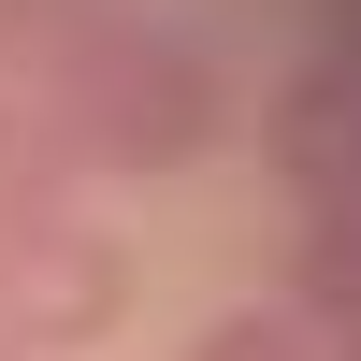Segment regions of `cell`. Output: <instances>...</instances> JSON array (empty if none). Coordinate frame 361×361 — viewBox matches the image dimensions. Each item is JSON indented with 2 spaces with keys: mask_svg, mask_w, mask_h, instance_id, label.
I'll return each mask as SVG.
<instances>
[{
  "mask_svg": "<svg viewBox=\"0 0 361 361\" xmlns=\"http://www.w3.org/2000/svg\"><path fill=\"white\" fill-rule=\"evenodd\" d=\"M0 102H29L73 173H188L217 159L231 87L145 0H0Z\"/></svg>",
  "mask_w": 361,
  "mask_h": 361,
  "instance_id": "6da1fadb",
  "label": "cell"
},
{
  "mask_svg": "<svg viewBox=\"0 0 361 361\" xmlns=\"http://www.w3.org/2000/svg\"><path fill=\"white\" fill-rule=\"evenodd\" d=\"M116 318H130V246H116L102 217H44L0 246V347L15 361H73L102 347Z\"/></svg>",
  "mask_w": 361,
  "mask_h": 361,
  "instance_id": "7a4b0ae2",
  "label": "cell"
},
{
  "mask_svg": "<svg viewBox=\"0 0 361 361\" xmlns=\"http://www.w3.org/2000/svg\"><path fill=\"white\" fill-rule=\"evenodd\" d=\"M260 145H275V173L304 202H347L361 188V58H304L275 87V116H260Z\"/></svg>",
  "mask_w": 361,
  "mask_h": 361,
  "instance_id": "3957f363",
  "label": "cell"
},
{
  "mask_svg": "<svg viewBox=\"0 0 361 361\" xmlns=\"http://www.w3.org/2000/svg\"><path fill=\"white\" fill-rule=\"evenodd\" d=\"M289 333L361 361V188L347 202H304V231H289Z\"/></svg>",
  "mask_w": 361,
  "mask_h": 361,
  "instance_id": "277c9868",
  "label": "cell"
},
{
  "mask_svg": "<svg viewBox=\"0 0 361 361\" xmlns=\"http://www.w3.org/2000/svg\"><path fill=\"white\" fill-rule=\"evenodd\" d=\"M73 188H87L73 145H58L29 102H0V246H15V231H44V217H73Z\"/></svg>",
  "mask_w": 361,
  "mask_h": 361,
  "instance_id": "5b68a950",
  "label": "cell"
},
{
  "mask_svg": "<svg viewBox=\"0 0 361 361\" xmlns=\"http://www.w3.org/2000/svg\"><path fill=\"white\" fill-rule=\"evenodd\" d=\"M188 361H318V347L289 333V318H217V333H202Z\"/></svg>",
  "mask_w": 361,
  "mask_h": 361,
  "instance_id": "8992f818",
  "label": "cell"
},
{
  "mask_svg": "<svg viewBox=\"0 0 361 361\" xmlns=\"http://www.w3.org/2000/svg\"><path fill=\"white\" fill-rule=\"evenodd\" d=\"M0 361H15V347H0Z\"/></svg>",
  "mask_w": 361,
  "mask_h": 361,
  "instance_id": "52a82bcc",
  "label": "cell"
}]
</instances>
